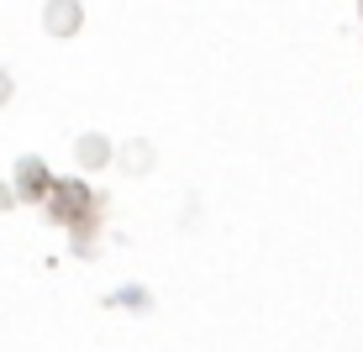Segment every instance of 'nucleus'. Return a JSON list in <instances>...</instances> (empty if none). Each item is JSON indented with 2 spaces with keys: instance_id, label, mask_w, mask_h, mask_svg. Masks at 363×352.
Wrapping results in <instances>:
<instances>
[]
</instances>
